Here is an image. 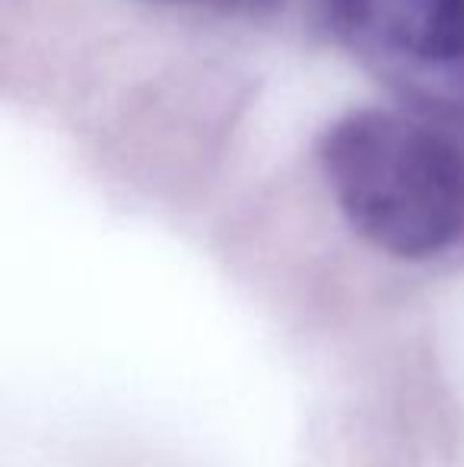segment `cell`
Returning <instances> with one entry per match:
<instances>
[{"mask_svg":"<svg viewBox=\"0 0 464 467\" xmlns=\"http://www.w3.org/2000/svg\"><path fill=\"white\" fill-rule=\"evenodd\" d=\"M318 162L344 223L397 265L464 254V105L407 99L341 115Z\"/></svg>","mask_w":464,"mask_h":467,"instance_id":"1","label":"cell"},{"mask_svg":"<svg viewBox=\"0 0 464 467\" xmlns=\"http://www.w3.org/2000/svg\"><path fill=\"white\" fill-rule=\"evenodd\" d=\"M156 4H188V0H156Z\"/></svg>","mask_w":464,"mask_h":467,"instance_id":"4","label":"cell"},{"mask_svg":"<svg viewBox=\"0 0 464 467\" xmlns=\"http://www.w3.org/2000/svg\"><path fill=\"white\" fill-rule=\"evenodd\" d=\"M331 32L407 99L464 105V0H322Z\"/></svg>","mask_w":464,"mask_h":467,"instance_id":"2","label":"cell"},{"mask_svg":"<svg viewBox=\"0 0 464 467\" xmlns=\"http://www.w3.org/2000/svg\"><path fill=\"white\" fill-rule=\"evenodd\" d=\"M207 4H223V6H264V4H277V0H207Z\"/></svg>","mask_w":464,"mask_h":467,"instance_id":"3","label":"cell"}]
</instances>
